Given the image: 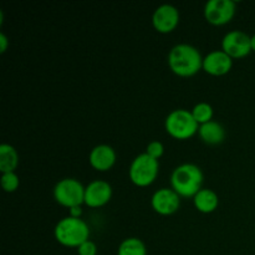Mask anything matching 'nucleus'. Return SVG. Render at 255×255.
I'll return each mask as SVG.
<instances>
[{"label":"nucleus","mask_w":255,"mask_h":255,"mask_svg":"<svg viewBox=\"0 0 255 255\" xmlns=\"http://www.w3.org/2000/svg\"><path fill=\"white\" fill-rule=\"evenodd\" d=\"M233 66V59L223 50H214L203 57V70L213 76H223L228 74Z\"/></svg>","instance_id":"obj_12"},{"label":"nucleus","mask_w":255,"mask_h":255,"mask_svg":"<svg viewBox=\"0 0 255 255\" xmlns=\"http://www.w3.org/2000/svg\"><path fill=\"white\" fill-rule=\"evenodd\" d=\"M169 69L181 77H189L203 69V57L197 47L189 44H178L168 55Z\"/></svg>","instance_id":"obj_1"},{"label":"nucleus","mask_w":255,"mask_h":255,"mask_svg":"<svg viewBox=\"0 0 255 255\" xmlns=\"http://www.w3.org/2000/svg\"><path fill=\"white\" fill-rule=\"evenodd\" d=\"M77 254L79 255H96L97 254V247L94 242L86 241L82 243L81 246L77 248Z\"/></svg>","instance_id":"obj_21"},{"label":"nucleus","mask_w":255,"mask_h":255,"mask_svg":"<svg viewBox=\"0 0 255 255\" xmlns=\"http://www.w3.org/2000/svg\"><path fill=\"white\" fill-rule=\"evenodd\" d=\"M151 204L156 213L161 216H171L179 209L181 199L172 188H161L153 193Z\"/></svg>","instance_id":"obj_9"},{"label":"nucleus","mask_w":255,"mask_h":255,"mask_svg":"<svg viewBox=\"0 0 255 255\" xmlns=\"http://www.w3.org/2000/svg\"><path fill=\"white\" fill-rule=\"evenodd\" d=\"M191 112L198 125H204L207 122L212 121V119H213V107L207 104V102L197 104Z\"/></svg>","instance_id":"obj_18"},{"label":"nucleus","mask_w":255,"mask_h":255,"mask_svg":"<svg viewBox=\"0 0 255 255\" xmlns=\"http://www.w3.org/2000/svg\"><path fill=\"white\" fill-rule=\"evenodd\" d=\"M19 164V154L16 149L10 144H1L0 146V171L1 173L14 172Z\"/></svg>","instance_id":"obj_16"},{"label":"nucleus","mask_w":255,"mask_h":255,"mask_svg":"<svg viewBox=\"0 0 255 255\" xmlns=\"http://www.w3.org/2000/svg\"><path fill=\"white\" fill-rule=\"evenodd\" d=\"M203 172L193 163H184L174 168L171 176L172 189L179 197H194L202 189Z\"/></svg>","instance_id":"obj_2"},{"label":"nucleus","mask_w":255,"mask_h":255,"mask_svg":"<svg viewBox=\"0 0 255 255\" xmlns=\"http://www.w3.org/2000/svg\"><path fill=\"white\" fill-rule=\"evenodd\" d=\"M164 127L169 136L176 139H188L198 132L199 125L194 120L191 111L178 109L167 116Z\"/></svg>","instance_id":"obj_4"},{"label":"nucleus","mask_w":255,"mask_h":255,"mask_svg":"<svg viewBox=\"0 0 255 255\" xmlns=\"http://www.w3.org/2000/svg\"><path fill=\"white\" fill-rule=\"evenodd\" d=\"M1 187L5 192L7 193H12L19 188L20 179L15 172H9V173H2L1 174Z\"/></svg>","instance_id":"obj_19"},{"label":"nucleus","mask_w":255,"mask_h":255,"mask_svg":"<svg viewBox=\"0 0 255 255\" xmlns=\"http://www.w3.org/2000/svg\"><path fill=\"white\" fill-rule=\"evenodd\" d=\"M179 22V11L171 4H163L157 7L152 16L154 29L162 34L172 32Z\"/></svg>","instance_id":"obj_10"},{"label":"nucleus","mask_w":255,"mask_h":255,"mask_svg":"<svg viewBox=\"0 0 255 255\" xmlns=\"http://www.w3.org/2000/svg\"><path fill=\"white\" fill-rule=\"evenodd\" d=\"M251 41H252V51L255 52V34L252 36Z\"/></svg>","instance_id":"obj_24"},{"label":"nucleus","mask_w":255,"mask_h":255,"mask_svg":"<svg viewBox=\"0 0 255 255\" xmlns=\"http://www.w3.org/2000/svg\"><path fill=\"white\" fill-rule=\"evenodd\" d=\"M193 203L194 207L197 208V211H199L201 213L208 214L218 208L219 198L218 196H217L216 192L212 191V189L202 188L201 191L193 197Z\"/></svg>","instance_id":"obj_15"},{"label":"nucleus","mask_w":255,"mask_h":255,"mask_svg":"<svg viewBox=\"0 0 255 255\" xmlns=\"http://www.w3.org/2000/svg\"><path fill=\"white\" fill-rule=\"evenodd\" d=\"M198 134L202 141L207 144H219L226 138L224 127L216 121H209L207 124L201 125Z\"/></svg>","instance_id":"obj_14"},{"label":"nucleus","mask_w":255,"mask_h":255,"mask_svg":"<svg viewBox=\"0 0 255 255\" xmlns=\"http://www.w3.org/2000/svg\"><path fill=\"white\" fill-rule=\"evenodd\" d=\"M85 188L80 181L75 178H64L57 182L54 188V198L60 206L71 209L81 207L85 203Z\"/></svg>","instance_id":"obj_6"},{"label":"nucleus","mask_w":255,"mask_h":255,"mask_svg":"<svg viewBox=\"0 0 255 255\" xmlns=\"http://www.w3.org/2000/svg\"><path fill=\"white\" fill-rule=\"evenodd\" d=\"M57 243L69 248H79L90 239V228L81 218L65 217L56 224L54 231Z\"/></svg>","instance_id":"obj_3"},{"label":"nucleus","mask_w":255,"mask_h":255,"mask_svg":"<svg viewBox=\"0 0 255 255\" xmlns=\"http://www.w3.org/2000/svg\"><path fill=\"white\" fill-rule=\"evenodd\" d=\"M82 214L81 207H74V208L70 209V217H74V218H80Z\"/></svg>","instance_id":"obj_23"},{"label":"nucleus","mask_w":255,"mask_h":255,"mask_svg":"<svg viewBox=\"0 0 255 255\" xmlns=\"http://www.w3.org/2000/svg\"><path fill=\"white\" fill-rule=\"evenodd\" d=\"M117 255H147L146 246L138 238H127L120 244Z\"/></svg>","instance_id":"obj_17"},{"label":"nucleus","mask_w":255,"mask_h":255,"mask_svg":"<svg viewBox=\"0 0 255 255\" xmlns=\"http://www.w3.org/2000/svg\"><path fill=\"white\" fill-rule=\"evenodd\" d=\"M112 198V187L106 181L96 179L85 188V204L90 208H100Z\"/></svg>","instance_id":"obj_11"},{"label":"nucleus","mask_w":255,"mask_h":255,"mask_svg":"<svg viewBox=\"0 0 255 255\" xmlns=\"http://www.w3.org/2000/svg\"><path fill=\"white\" fill-rule=\"evenodd\" d=\"M158 171V159L153 158L144 152V153L138 154L132 161L128 171L129 179L136 186L147 187L156 181Z\"/></svg>","instance_id":"obj_5"},{"label":"nucleus","mask_w":255,"mask_h":255,"mask_svg":"<svg viewBox=\"0 0 255 255\" xmlns=\"http://www.w3.org/2000/svg\"><path fill=\"white\" fill-rule=\"evenodd\" d=\"M163 152H164V147L159 141L151 142V143L147 146V149H146V153L149 154V156L153 157V158L156 159L161 158V157L163 156Z\"/></svg>","instance_id":"obj_20"},{"label":"nucleus","mask_w":255,"mask_h":255,"mask_svg":"<svg viewBox=\"0 0 255 255\" xmlns=\"http://www.w3.org/2000/svg\"><path fill=\"white\" fill-rule=\"evenodd\" d=\"M7 45H9V41H7V37L4 32H0V52H5L7 49Z\"/></svg>","instance_id":"obj_22"},{"label":"nucleus","mask_w":255,"mask_h":255,"mask_svg":"<svg viewBox=\"0 0 255 255\" xmlns=\"http://www.w3.org/2000/svg\"><path fill=\"white\" fill-rule=\"evenodd\" d=\"M252 36L241 30H233L224 35L222 40V50L232 59L246 57L252 51Z\"/></svg>","instance_id":"obj_8"},{"label":"nucleus","mask_w":255,"mask_h":255,"mask_svg":"<svg viewBox=\"0 0 255 255\" xmlns=\"http://www.w3.org/2000/svg\"><path fill=\"white\" fill-rule=\"evenodd\" d=\"M90 164L100 172H106L114 167L116 162V152L109 144H99L90 152Z\"/></svg>","instance_id":"obj_13"},{"label":"nucleus","mask_w":255,"mask_h":255,"mask_svg":"<svg viewBox=\"0 0 255 255\" xmlns=\"http://www.w3.org/2000/svg\"><path fill=\"white\" fill-rule=\"evenodd\" d=\"M236 1L233 0H209L204 6V17L212 25H226L236 15Z\"/></svg>","instance_id":"obj_7"}]
</instances>
